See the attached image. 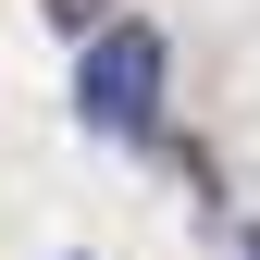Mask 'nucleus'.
<instances>
[{
    "mask_svg": "<svg viewBox=\"0 0 260 260\" xmlns=\"http://www.w3.org/2000/svg\"><path fill=\"white\" fill-rule=\"evenodd\" d=\"M236 260H260V211H248V223H236Z\"/></svg>",
    "mask_w": 260,
    "mask_h": 260,
    "instance_id": "obj_2",
    "label": "nucleus"
},
{
    "mask_svg": "<svg viewBox=\"0 0 260 260\" xmlns=\"http://www.w3.org/2000/svg\"><path fill=\"white\" fill-rule=\"evenodd\" d=\"M75 124L112 149H161V100H174V38H161L149 13H100L75 38Z\"/></svg>",
    "mask_w": 260,
    "mask_h": 260,
    "instance_id": "obj_1",
    "label": "nucleus"
}]
</instances>
